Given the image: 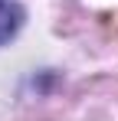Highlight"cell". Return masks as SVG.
<instances>
[{
	"instance_id": "6da1fadb",
	"label": "cell",
	"mask_w": 118,
	"mask_h": 121,
	"mask_svg": "<svg viewBox=\"0 0 118 121\" xmlns=\"http://www.w3.org/2000/svg\"><path fill=\"white\" fill-rule=\"evenodd\" d=\"M20 26H23V10H20V3L0 0V46L13 39L20 33Z\"/></svg>"
}]
</instances>
